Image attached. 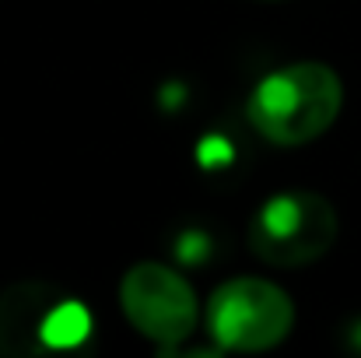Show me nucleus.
Returning a JSON list of instances; mask_svg holds the SVG:
<instances>
[{"instance_id": "f257e3e1", "label": "nucleus", "mask_w": 361, "mask_h": 358, "mask_svg": "<svg viewBox=\"0 0 361 358\" xmlns=\"http://www.w3.org/2000/svg\"><path fill=\"white\" fill-rule=\"evenodd\" d=\"M344 106V85L334 67L305 60L270 71L249 92V123L270 141L284 148L309 144L323 137Z\"/></svg>"}, {"instance_id": "f03ea898", "label": "nucleus", "mask_w": 361, "mask_h": 358, "mask_svg": "<svg viewBox=\"0 0 361 358\" xmlns=\"http://www.w3.org/2000/svg\"><path fill=\"white\" fill-rule=\"evenodd\" d=\"M337 232V211L323 193L284 190L252 215L249 246L270 267H305L334 249Z\"/></svg>"}, {"instance_id": "7ed1b4c3", "label": "nucleus", "mask_w": 361, "mask_h": 358, "mask_svg": "<svg viewBox=\"0 0 361 358\" xmlns=\"http://www.w3.org/2000/svg\"><path fill=\"white\" fill-rule=\"evenodd\" d=\"M207 334L221 352H270L295 327L291 295L267 278H232L207 302Z\"/></svg>"}, {"instance_id": "20e7f679", "label": "nucleus", "mask_w": 361, "mask_h": 358, "mask_svg": "<svg viewBox=\"0 0 361 358\" xmlns=\"http://www.w3.org/2000/svg\"><path fill=\"white\" fill-rule=\"evenodd\" d=\"M120 306L130 327L158 348H179L200 320V302L190 281L158 260L133 263L123 274Z\"/></svg>"}, {"instance_id": "39448f33", "label": "nucleus", "mask_w": 361, "mask_h": 358, "mask_svg": "<svg viewBox=\"0 0 361 358\" xmlns=\"http://www.w3.org/2000/svg\"><path fill=\"white\" fill-rule=\"evenodd\" d=\"M60 302V292L46 281H14L0 292V355L32 358L46 352L42 323Z\"/></svg>"}, {"instance_id": "423d86ee", "label": "nucleus", "mask_w": 361, "mask_h": 358, "mask_svg": "<svg viewBox=\"0 0 361 358\" xmlns=\"http://www.w3.org/2000/svg\"><path fill=\"white\" fill-rule=\"evenodd\" d=\"M88 334H92V313L78 299H60L49 309L46 323H42V345L46 348H60V352L78 348Z\"/></svg>"}, {"instance_id": "0eeeda50", "label": "nucleus", "mask_w": 361, "mask_h": 358, "mask_svg": "<svg viewBox=\"0 0 361 358\" xmlns=\"http://www.w3.org/2000/svg\"><path fill=\"white\" fill-rule=\"evenodd\" d=\"M232 158H235V148H232V141L221 137V133H207V137L197 144V162H200L204 169H225V165H232Z\"/></svg>"}, {"instance_id": "6e6552de", "label": "nucleus", "mask_w": 361, "mask_h": 358, "mask_svg": "<svg viewBox=\"0 0 361 358\" xmlns=\"http://www.w3.org/2000/svg\"><path fill=\"white\" fill-rule=\"evenodd\" d=\"M176 256L183 263H200L207 256V236L204 232H186L179 239V246H176Z\"/></svg>"}]
</instances>
